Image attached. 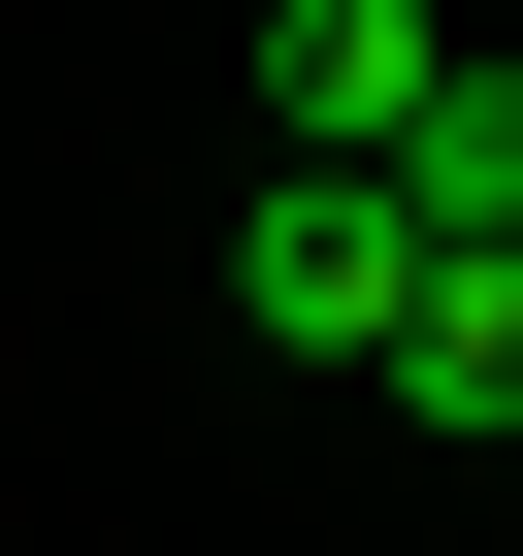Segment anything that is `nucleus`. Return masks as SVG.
<instances>
[{
    "label": "nucleus",
    "instance_id": "obj_1",
    "mask_svg": "<svg viewBox=\"0 0 523 556\" xmlns=\"http://www.w3.org/2000/svg\"><path fill=\"white\" fill-rule=\"evenodd\" d=\"M229 295H262V361H393L425 197H393V164H262V197H229Z\"/></svg>",
    "mask_w": 523,
    "mask_h": 556
},
{
    "label": "nucleus",
    "instance_id": "obj_2",
    "mask_svg": "<svg viewBox=\"0 0 523 556\" xmlns=\"http://www.w3.org/2000/svg\"><path fill=\"white\" fill-rule=\"evenodd\" d=\"M458 34H490V0H262V164H393Z\"/></svg>",
    "mask_w": 523,
    "mask_h": 556
},
{
    "label": "nucleus",
    "instance_id": "obj_3",
    "mask_svg": "<svg viewBox=\"0 0 523 556\" xmlns=\"http://www.w3.org/2000/svg\"><path fill=\"white\" fill-rule=\"evenodd\" d=\"M393 197H425V262H523V34H458V66H425Z\"/></svg>",
    "mask_w": 523,
    "mask_h": 556
},
{
    "label": "nucleus",
    "instance_id": "obj_4",
    "mask_svg": "<svg viewBox=\"0 0 523 556\" xmlns=\"http://www.w3.org/2000/svg\"><path fill=\"white\" fill-rule=\"evenodd\" d=\"M360 393H393V426H523V262H425Z\"/></svg>",
    "mask_w": 523,
    "mask_h": 556
}]
</instances>
